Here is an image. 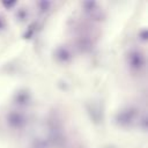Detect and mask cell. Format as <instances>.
<instances>
[{
    "mask_svg": "<svg viewBox=\"0 0 148 148\" xmlns=\"http://www.w3.org/2000/svg\"><path fill=\"white\" fill-rule=\"evenodd\" d=\"M126 62L133 72H141L146 67L145 54L139 50H131L126 56Z\"/></svg>",
    "mask_w": 148,
    "mask_h": 148,
    "instance_id": "obj_1",
    "label": "cell"
},
{
    "mask_svg": "<svg viewBox=\"0 0 148 148\" xmlns=\"http://www.w3.org/2000/svg\"><path fill=\"white\" fill-rule=\"evenodd\" d=\"M16 2H10V3H8V2H3V6H7V7H12V6H14Z\"/></svg>",
    "mask_w": 148,
    "mask_h": 148,
    "instance_id": "obj_4",
    "label": "cell"
},
{
    "mask_svg": "<svg viewBox=\"0 0 148 148\" xmlns=\"http://www.w3.org/2000/svg\"><path fill=\"white\" fill-rule=\"evenodd\" d=\"M133 117H134V112L131 109H127V110L121 111L118 114V121L121 125H128L133 120Z\"/></svg>",
    "mask_w": 148,
    "mask_h": 148,
    "instance_id": "obj_3",
    "label": "cell"
},
{
    "mask_svg": "<svg viewBox=\"0 0 148 148\" xmlns=\"http://www.w3.org/2000/svg\"><path fill=\"white\" fill-rule=\"evenodd\" d=\"M7 123L13 128H21L25 125L27 119L21 112H12L7 117Z\"/></svg>",
    "mask_w": 148,
    "mask_h": 148,
    "instance_id": "obj_2",
    "label": "cell"
}]
</instances>
